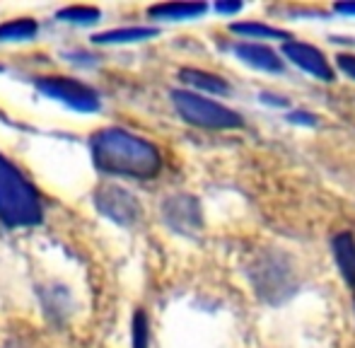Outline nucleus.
<instances>
[{"mask_svg": "<svg viewBox=\"0 0 355 348\" xmlns=\"http://www.w3.org/2000/svg\"><path fill=\"white\" fill-rule=\"evenodd\" d=\"M334 250V259L338 263V271L346 278V283L353 288V297H355V240L351 232H338L331 242Z\"/></svg>", "mask_w": 355, "mask_h": 348, "instance_id": "10", "label": "nucleus"}, {"mask_svg": "<svg viewBox=\"0 0 355 348\" xmlns=\"http://www.w3.org/2000/svg\"><path fill=\"white\" fill-rule=\"evenodd\" d=\"M234 53H237L244 63L259 68V71H271V73L283 71V61L276 56V51H271V49L263 46V44H237Z\"/></svg>", "mask_w": 355, "mask_h": 348, "instance_id": "9", "label": "nucleus"}, {"mask_svg": "<svg viewBox=\"0 0 355 348\" xmlns=\"http://www.w3.org/2000/svg\"><path fill=\"white\" fill-rule=\"evenodd\" d=\"M133 348H148V320L143 310L133 317Z\"/></svg>", "mask_w": 355, "mask_h": 348, "instance_id": "17", "label": "nucleus"}, {"mask_svg": "<svg viewBox=\"0 0 355 348\" xmlns=\"http://www.w3.org/2000/svg\"><path fill=\"white\" fill-rule=\"evenodd\" d=\"M242 8H244L242 3H218V5H215V10H218V12H223V15L239 12V10H242Z\"/></svg>", "mask_w": 355, "mask_h": 348, "instance_id": "19", "label": "nucleus"}, {"mask_svg": "<svg viewBox=\"0 0 355 348\" xmlns=\"http://www.w3.org/2000/svg\"><path fill=\"white\" fill-rule=\"evenodd\" d=\"M58 19H63V22H73V24H92L99 19V10L73 5V8L61 10V12H58Z\"/></svg>", "mask_w": 355, "mask_h": 348, "instance_id": "16", "label": "nucleus"}, {"mask_svg": "<svg viewBox=\"0 0 355 348\" xmlns=\"http://www.w3.org/2000/svg\"><path fill=\"white\" fill-rule=\"evenodd\" d=\"M206 10H208L206 3H164V5H153L148 12L159 19H193V17H201Z\"/></svg>", "mask_w": 355, "mask_h": 348, "instance_id": "11", "label": "nucleus"}, {"mask_svg": "<svg viewBox=\"0 0 355 348\" xmlns=\"http://www.w3.org/2000/svg\"><path fill=\"white\" fill-rule=\"evenodd\" d=\"M0 220L10 227L37 225L42 220L39 193L0 155Z\"/></svg>", "mask_w": 355, "mask_h": 348, "instance_id": "2", "label": "nucleus"}, {"mask_svg": "<svg viewBox=\"0 0 355 348\" xmlns=\"http://www.w3.org/2000/svg\"><path fill=\"white\" fill-rule=\"evenodd\" d=\"M334 10L341 15H355V3H336L334 5Z\"/></svg>", "mask_w": 355, "mask_h": 348, "instance_id": "20", "label": "nucleus"}, {"mask_svg": "<svg viewBox=\"0 0 355 348\" xmlns=\"http://www.w3.org/2000/svg\"><path fill=\"white\" fill-rule=\"evenodd\" d=\"M252 281H254V286H257L259 295L268 302H281L295 290L293 271L285 268V261L281 256H263V259L254 266Z\"/></svg>", "mask_w": 355, "mask_h": 348, "instance_id": "4", "label": "nucleus"}, {"mask_svg": "<svg viewBox=\"0 0 355 348\" xmlns=\"http://www.w3.org/2000/svg\"><path fill=\"white\" fill-rule=\"evenodd\" d=\"M157 34L155 27H123V29H112L94 37V44H131V42H143Z\"/></svg>", "mask_w": 355, "mask_h": 348, "instance_id": "12", "label": "nucleus"}, {"mask_svg": "<svg viewBox=\"0 0 355 348\" xmlns=\"http://www.w3.org/2000/svg\"><path fill=\"white\" fill-rule=\"evenodd\" d=\"M290 121H295V123H309V126H312L314 123V119L309 116V114H293V116H290Z\"/></svg>", "mask_w": 355, "mask_h": 348, "instance_id": "21", "label": "nucleus"}, {"mask_svg": "<svg viewBox=\"0 0 355 348\" xmlns=\"http://www.w3.org/2000/svg\"><path fill=\"white\" fill-rule=\"evenodd\" d=\"M39 89L46 97L58 99V102L68 104L75 112H97L99 97L87 85L73 80V78H44L39 80Z\"/></svg>", "mask_w": 355, "mask_h": 348, "instance_id": "5", "label": "nucleus"}, {"mask_svg": "<svg viewBox=\"0 0 355 348\" xmlns=\"http://www.w3.org/2000/svg\"><path fill=\"white\" fill-rule=\"evenodd\" d=\"M283 53H285V58H290V61L295 63V66L312 73V76L319 78V80H324V82L334 80L331 66H329V61L324 58V53L319 51V49L309 46V44H302V42H285Z\"/></svg>", "mask_w": 355, "mask_h": 348, "instance_id": "8", "label": "nucleus"}, {"mask_svg": "<svg viewBox=\"0 0 355 348\" xmlns=\"http://www.w3.org/2000/svg\"><path fill=\"white\" fill-rule=\"evenodd\" d=\"M232 32L244 34V37H259V39H288V34L281 29H273L268 24H259V22H237L232 24Z\"/></svg>", "mask_w": 355, "mask_h": 348, "instance_id": "15", "label": "nucleus"}, {"mask_svg": "<svg viewBox=\"0 0 355 348\" xmlns=\"http://www.w3.org/2000/svg\"><path fill=\"white\" fill-rule=\"evenodd\" d=\"M164 220L172 230H177L179 235H196L203 225L201 218V206L193 196L189 193H179L164 201Z\"/></svg>", "mask_w": 355, "mask_h": 348, "instance_id": "7", "label": "nucleus"}, {"mask_svg": "<svg viewBox=\"0 0 355 348\" xmlns=\"http://www.w3.org/2000/svg\"><path fill=\"white\" fill-rule=\"evenodd\" d=\"M338 68H341L348 78H353L355 80V56H346V53L338 56Z\"/></svg>", "mask_w": 355, "mask_h": 348, "instance_id": "18", "label": "nucleus"}, {"mask_svg": "<svg viewBox=\"0 0 355 348\" xmlns=\"http://www.w3.org/2000/svg\"><path fill=\"white\" fill-rule=\"evenodd\" d=\"M94 203H97L99 213L112 218V220L119 223V225H131V223H136L143 213L138 198L133 196L131 191H126V189H121V186H114V184L99 186Z\"/></svg>", "mask_w": 355, "mask_h": 348, "instance_id": "6", "label": "nucleus"}, {"mask_svg": "<svg viewBox=\"0 0 355 348\" xmlns=\"http://www.w3.org/2000/svg\"><path fill=\"white\" fill-rule=\"evenodd\" d=\"M172 102H174V107H177V112L182 114L184 121L193 123V126L215 128V131L242 126V116H239L237 112L213 102V99L201 97V94L177 89V92H172Z\"/></svg>", "mask_w": 355, "mask_h": 348, "instance_id": "3", "label": "nucleus"}, {"mask_svg": "<svg viewBox=\"0 0 355 348\" xmlns=\"http://www.w3.org/2000/svg\"><path fill=\"white\" fill-rule=\"evenodd\" d=\"M37 22L34 19H10V22L0 24V42H24L37 34Z\"/></svg>", "mask_w": 355, "mask_h": 348, "instance_id": "14", "label": "nucleus"}, {"mask_svg": "<svg viewBox=\"0 0 355 348\" xmlns=\"http://www.w3.org/2000/svg\"><path fill=\"white\" fill-rule=\"evenodd\" d=\"M182 80L189 82V85H193L196 89H206V92H213V94H227L230 92V85L223 80V78L213 76V73L193 71V68L182 71Z\"/></svg>", "mask_w": 355, "mask_h": 348, "instance_id": "13", "label": "nucleus"}, {"mask_svg": "<svg viewBox=\"0 0 355 348\" xmlns=\"http://www.w3.org/2000/svg\"><path fill=\"white\" fill-rule=\"evenodd\" d=\"M94 165L107 174L150 179L159 172L162 157L153 143L121 128H104L92 138Z\"/></svg>", "mask_w": 355, "mask_h": 348, "instance_id": "1", "label": "nucleus"}]
</instances>
